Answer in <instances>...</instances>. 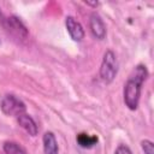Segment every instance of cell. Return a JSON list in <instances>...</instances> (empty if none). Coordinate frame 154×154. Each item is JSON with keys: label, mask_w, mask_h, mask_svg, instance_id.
Segmentation results:
<instances>
[{"label": "cell", "mask_w": 154, "mask_h": 154, "mask_svg": "<svg viewBox=\"0 0 154 154\" xmlns=\"http://www.w3.org/2000/svg\"><path fill=\"white\" fill-rule=\"evenodd\" d=\"M17 122L19 124L20 128H23L30 136H36L37 135V125L35 123V120L26 113L20 114L19 117H17Z\"/></svg>", "instance_id": "7"}, {"label": "cell", "mask_w": 154, "mask_h": 154, "mask_svg": "<svg viewBox=\"0 0 154 154\" xmlns=\"http://www.w3.org/2000/svg\"><path fill=\"white\" fill-rule=\"evenodd\" d=\"M4 152L6 154H26V152L17 143L13 141H7L4 143Z\"/></svg>", "instance_id": "10"}, {"label": "cell", "mask_w": 154, "mask_h": 154, "mask_svg": "<svg viewBox=\"0 0 154 154\" xmlns=\"http://www.w3.org/2000/svg\"><path fill=\"white\" fill-rule=\"evenodd\" d=\"M0 107L6 116H11V117H19L20 114L25 113V109H26L25 103L12 94L4 96L0 103Z\"/></svg>", "instance_id": "3"}, {"label": "cell", "mask_w": 154, "mask_h": 154, "mask_svg": "<svg viewBox=\"0 0 154 154\" xmlns=\"http://www.w3.org/2000/svg\"><path fill=\"white\" fill-rule=\"evenodd\" d=\"M76 141L82 148H91L97 143V137L95 135H88L85 132H81L77 135Z\"/></svg>", "instance_id": "9"}, {"label": "cell", "mask_w": 154, "mask_h": 154, "mask_svg": "<svg viewBox=\"0 0 154 154\" xmlns=\"http://www.w3.org/2000/svg\"><path fill=\"white\" fill-rule=\"evenodd\" d=\"M43 153L45 154H58V142L52 131H47L43 135Z\"/></svg>", "instance_id": "8"}, {"label": "cell", "mask_w": 154, "mask_h": 154, "mask_svg": "<svg viewBox=\"0 0 154 154\" xmlns=\"http://www.w3.org/2000/svg\"><path fill=\"white\" fill-rule=\"evenodd\" d=\"M0 23L5 26V29L12 34L14 37L17 38H20V40H25L28 37V29L25 28V25L22 23V20L16 17V16H10V17H6L4 18L2 14L0 13Z\"/></svg>", "instance_id": "4"}, {"label": "cell", "mask_w": 154, "mask_h": 154, "mask_svg": "<svg viewBox=\"0 0 154 154\" xmlns=\"http://www.w3.org/2000/svg\"><path fill=\"white\" fill-rule=\"evenodd\" d=\"M89 26H90V31L93 34V36L97 40H102L106 36V25L102 20V18L100 17L99 13L94 12L90 14V19H89Z\"/></svg>", "instance_id": "5"}, {"label": "cell", "mask_w": 154, "mask_h": 154, "mask_svg": "<svg viewBox=\"0 0 154 154\" xmlns=\"http://www.w3.org/2000/svg\"><path fill=\"white\" fill-rule=\"evenodd\" d=\"M118 72V60L116 54L112 51H106L102 58V63L100 66V77L101 79L108 84L111 83Z\"/></svg>", "instance_id": "2"}, {"label": "cell", "mask_w": 154, "mask_h": 154, "mask_svg": "<svg viewBox=\"0 0 154 154\" xmlns=\"http://www.w3.org/2000/svg\"><path fill=\"white\" fill-rule=\"evenodd\" d=\"M114 154H132V152H131V149H130L128 146H125V144H120V146L117 147Z\"/></svg>", "instance_id": "12"}, {"label": "cell", "mask_w": 154, "mask_h": 154, "mask_svg": "<svg viewBox=\"0 0 154 154\" xmlns=\"http://www.w3.org/2000/svg\"><path fill=\"white\" fill-rule=\"evenodd\" d=\"M65 25H66V29H67L69 35L71 36V38L73 41L79 42V41L83 40V37H84V29L81 25V23L76 20L75 17L67 16L65 18Z\"/></svg>", "instance_id": "6"}, {"label": "cell", "mask_w": 154, "mask_h": 154, "mask_svg": "<svg viewBox=\"0 0 154 154\" xmlns=\"http://www.w3.org/2000/svg\"><path fill=\"white\" fill-rule=\"evenodd\" d=\"M141 147L144 152V154H154V146L153 142L149 140H143L141 142Z\"/></svg>", "instance_id": "11"}, {"label": "cell", "mask_w": 154, "mask_h": 154, "mask_svg": "<svg viewBox=\"0 0 154 154\" xmlns=\"http://www.w3.org/2000/svg\"><path fill=\"white\" fill-rule=\"evenodd\" d=\"M147 77H148L147 67L142 64L137 65L132 70L131 75L129 76L124 85V101L129 109L134 111L137 108L138 102H140L142 84L147 79Z\"/></svg>", "instance_id": "1"}]
</instances>
